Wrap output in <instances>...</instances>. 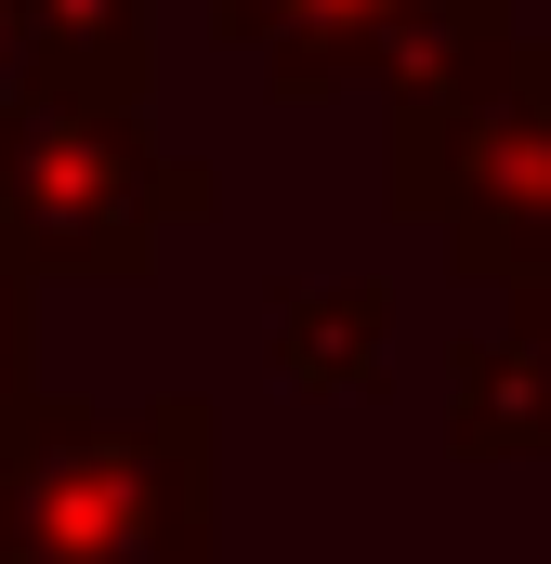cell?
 Wrapping results in <instances>:
<instances>
[{
	"label": "cell",
	"mask_w": 551,
	"mask_h": 564,
	"mask_svg": "<svg viewBox=\"0 0 551 564\" xmlns=\"http://www.w3.org/2000/svg\"><path fill=\"white\" fill-rule=\"evenodd\" d=\"M224 552V421L210 394L79 408L26 394L0 433V564H210Z\"/></svg>",
	"instance_id": "cell-1"
},
{
	"label": "cell",
	"mask_w": 551,
	"mask_h": 564,
	"mask_svg": "<svg viewBox=\"0 0 551 564\" xmlns=\"http://www.w3.org/2000/svg\"><path fill=\"white\" fill-rule=\"evenodd\" d=\"M446 263L473 302L551 289V40L526 53V93L499 106V132L473 144V171L446 197Z\"/></svg>",
	"instance_id": "cell-4"
},
{
	"label": "cell",
	"mask_w": 551,
	"mask_h": 564,
	"mask_svg": "<svg viewBox=\"0 0 551 564\" xmlns=\"http://www.w3.org/2000/svg\"><path fill=\"white\" fill-rule=\"evenodd\" d=\"M13 93H26V13L0 0V106H13Z\"/></svg>",
	"instance_id": "cell-10"
},
{
	"label": "cell",
	"mask_w": 551,
	"mask_h": 564,
	"mask_svg": "<svg viewBox=\"0 0 551 564\" xmlns=\"http://www.w3.org/2000/svg\"><path fill=\"white\" fill-rule=\"evenodd\" d=\"M526 0H420L395 13L368 93H381V210L408 224H446L473 144L499 132V106L526 93Z\"/></svg>",
	"instance_id": "cell-3"
},
{
	"label": "cell",
	"mask_w": 551,
	"mask_h": 564,
	"mask_svg": "<svg viewBox=\"0 0 551 564\" xmlns=\"http://www.w3.org/2000/svg\"><path fill=\"white\" fill-rule=\"evenodd\" d=\"M26 394H40V276L0 250V433H13Z\"/></svg>",
	"instance_id": "cell-9"
},
{
	"label": "cell",
	"mask_w": 551,
	"mask_h": 564,
	"mask_svg": "<svg viewBox=\"0 0 551 564\" xmlns=\"http://www.w3.org/2000/svg\"><path fill=\"white\" fill-rule=\"evenodd\" d=\"M499 302H526V328H539V355H551V289H499Z\"/></svg>",
	"instance_id": "cell-11"
},
{
	"label": "cell",
	"mask_w": 551,
	"mask_h": 564,
	"mask_svg": "<svg viewBox=\"0 0 551 564\" xmlns=\"http://www.w3.org/2000/svg\"><path fill=\"white\" fill-rule=\"evenodd\" d=\"M395 13H420V0H210V40L276 106H342V93H368Z\"/></svg>",
	"instance_id": "cell-5"
},
{
	"label": "cell",
	"mask_w": 551,
	"mask_h": 564,
	"mask_svg": "<svg viewBox=\"0 0 551 564\" xmlns=\"http://www.w3.org/2000/svg\"><path fill=\"white\" fill-rule=\"evenodd\" d=\"M210 210H224V171L171 158L119 93L26 79L0 106V250L40 289H132L171 250V224H210Z\"/></svg>",
	"instance_id": "cell-2"
},
{
	"label": "cell",
	"mask_w": 551,
	"mask_h": 564,
	"mask_svg": "<svg viewBox=\"0 0 551 564\" xmlns=\"http://www.w3.org/2000/svg\"><path fill=\"white\" fill-rule=\"evenodd\" d=\"M13 13H26V79L144 106V79H158V0H13Z\"/></svg>",
	"instance_id": "cell-8"
},
{
	"label": "cell",
	"mask_w": 551,
	"mask_h": 564,
	"mask_svg": "<svg viewBox=\"0 0 551 564\" xmlns=\"http://www.w3.org/2000/svg\"><path fill=\"white\" fill-rule=\"evenodd\" d=\"M263 355H276V381H289V394H368V381H381V355H395V276L276 289Z\"/></svg>",
	"instance_id": "cell-7"
},
{
	"label": "cell",
	"mask_w": 551,
	"mask_h": 564,
	"mask_svg": "<svg viewBox=\"0 0 551 564\" xmlns=\"http://www.w3.org/2000/svg\"><path fill=\"white\" fill-rule=\"evenodd\" d=\"M446 446L460 459H551V355L526 302H486L446 341Z\"/></svg>",
	"instance_id": "cell-6"
}]
</instances>
